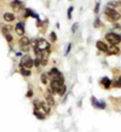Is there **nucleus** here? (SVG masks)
I'll return each instance as SVG.
<instances>
[{"label":"nucleus","instance_id":"obj_1","mask_svg":"<svg viewBox=\"0 0 121 132\" xmlns=\"http://www.w3.org/2000/svg\"><path fill=\"white\" fill-rule=\"evenodd\" d=\"M64 85V78L62 75L59 76H55L52 78V80H51V85H50V92L51 93H58V90H59L62 86Z\"/></svg>","mask_w":121,"mask_h":132},{"label":"nucleus","instance_id":"obj_26","mask_svg":"<svg viewBox=\"0 0 121 132\" xmlns=\"http://www.w3.org/2000/svg\"><path fill=\"white\" fill-rule=\"evenodd\" d=\"M98 24H99V21H98V18H97V21H96V23H94V26H96V27H97Z\"/></svg>","mask_w":121,"mask_h":132},{"label":"nucleus","instance_id":"obj_14","mask_svg":"<svg viewBox=\"0 0 121 132\" xmlns=\"http://www.w3.org/2000/svg\"><path fill=\"white\" fill-rule=\"evenodd\" d=\"M102 84L104 85L105 88H109L110 87V85H111V81L109 78H102Z\"/></svg>","mask_w":121,"mask_h":132},{"label":"nucleus","instance_id":"obj_16","mask_svg":"<svg viewBox=\"0 0 121 132\" xmlns=\"http://www.w3.org/2000/svg\"><path fill=\"white\" fill-rule=\"evenodd\" d=\"M48 74L52 76V78H55V76H59V75H62V74H60V72H59V70H58L57 68H52L51 70H50V73H48Z\"/></svg>","mask_w":121,"mask_h":132},{"label":"nucleus","instance_id":"obj_3","mask_svg":"<svg viewBox=\"0 0 121 132\" xmlns=\"http://www.w3.org/2000/svg\"><path fill=\"white\" fill-rule=\"evenodd\" d=\"M104 13H105V16L108 17V20H109V21H111V22H116V21H119V20L121 18L120 12L115 11L114 9L109 7V6H107V7H105Z\"/></svg>","mask_w":121,"mask_h":132},{"label":"nucleus","instance_id":"obj_20","mask_svg":"<svg viewBox=\"0 0 121 132\" xmlns=\"http://www.w3.org/2000/svg\"><path fill=\"white\" fill-rule=\"evenodd\" d=\"M41 82H44V84H46L47 82V76H46V74H41Z\"/></svg>","mask_w":121,"mask_h":132},{"label":"nucleus","instance_id":"obj_8","mask_svg":"<svg viewBox=\"0 0 121 132\" xmlns=\"http://www.w3.org/2000/svg\"><path fill=\"white\" fill-rule=\"evenodd\" d=\"M97 48L99 50V51L102 52H108V46H107V44L105 43H103V41H97V44H96Z\"/></svg>","mask_w":121,"mask_h":132},{"label":"nucleus","instance_id":"obj_5","mask_svg":"<svg viewBox=\"0 0 121 132\" xmlns=\"http://www.w3.org/2000/svg\"><path fill=\"white\" fill-rule=\"evenodd\" d=\"M34 65V61L30 58L29 56H24L21 61V68H25V69H30Z\"/></svg>","mask_w":121,"mask_h":132},{"label":"nucleus","instance_id":"obj_4","mask_svg":"<svg viewBox=\"0 0 121 132\" xmlns=\"http://www.w3.org/2000/svg\"><path fill=\"white\" fill-rule=\"evenodd\" d=\"M105 39L108 43L111 44V46H115V45H119L121 43V36L119 34H115V33H108L107 35H105Z\"/></svg>","mask_w":121,"mask_h":132},{"label":"nucleus","instance_id":"obj_17","mask_svg":"<svg viewBox=\"0 0 121 132\" xmlns=\"http://www.w3.org/2000/svg\"><path fill=\"white\" fill-rule=\"evenodd\" d=\"M11 6L15 9V10H18V9H22V7H23V4H22L21 1H12V3H11Z\"/></svg>","mask_w":121,"mask_h":132},{"label":"nucleus","instance_id":"obj_18","mask_svg":"<svg viewBox=\"0 0 121 132\" xmlns=\"http://www.w3.org/2000/svg\"><path fill=\"white\" fill-rule=\"evenodd\" d=\"M21 74L24 76H29L30 75V70H29V69H25V68H21Z\"/></svg>","mask_w":121,"mask_h":132},{"label":"nucleus","instance_id":"obj_19","mask_svg":"<svg viewBox=\"0 0 121 132\" xmlns=\"http://www.w3.org/2000/svg\"><path fill=\"white\" fill-rule=\"evenodd\" d=\"M65 91H67V87H65L64 85H63V86H62V87H60L59 90H58V93H59L60 96H63V95L65 93Z\"/></svg>","mask_w":121,"mask_h":132},{"label":"nucleus","instance_id":"obj_12","mask_svg":"<svg viewBox=\"0 0 121 132\" xmlns=\"http://www.w3.org/2000/svg\"><path fill=\"white\" fill-rule=\"evenodd\" d=\"M109 7H111L115 10V7H117L119 10H121V1H111V3H109L108 4ZM119 10H117V12H119Z\"/></svg>","mask_w":121,"mask_h":132},{"label":"nucleus","instance_id":"obj_23","mask_svg":"<svg viewBox=\"0 0 121 132\" xmlns=\"http://www.w3.org/2000/svg\"><path fill=\"white\" fill-rule=\"evenodd\" d=\"M5 36H6V40H7L8 43H11V41H12V35H10V34H6Z\"/></svg>","mask_w":121,"mask_h":132},{"label":"nucleus","instance_id":"obj_25","mask_svg":"<svg viewBox=\"0 0 121 132\" xmlns=\"http://www.w3.org/2000/svg\"><path fill=\"white\" fill-rule=\"evenodd\" d=\"M98 9H99V4L96 5V10H94V12H98Z\"/></svg>","mask_w":121,"mask_h":132},{"label":"nucleus","instance_id":"obj_11","mask_svg":"<svg viewBox=\"0 0 121 132\" xmlns=\"http://www.w3.org/2000/svg\"><path fill=\"white\" fill-rule=\"evenodd\" d=\"M34 115H35L38 119H44V118H45V113L42 112V110H40V109L34 108Z\"/></svg>","mask_w":121,"mask_h":132},{"label":"nucleus","instance_id":"obj_6","mask_svg":"<svg viewBox=\"0 0 121 132\" xmlns=\"http://www.w3.org/2000/svg\"><path fill=\"white\" fill-rule=\"evenodd\" d=\"M45 101H46V103L50 107H55V98H53V95L50 91H47L45 93Z\"/></svg>","mask_w":121,"mask_h":132},{"label":"nucleus","instance_id":"obj_21","mask_svg":"<svg viewBox=\"0 0 121 132\" xmlns=\"http://www.w3.org/2000/svg\"><path fill=\"white\" fill-rule=\"evenodd\" d=\"M50 38H51V40L52 41H56L57 40V35H56V33H51V34H50Z\"/></svg>","mask_w":121,"mask_h":132},{"label":"nucleus","instance_id":"obj_24","mask_svg":"<svg viewBox=\"0 0 121 132\" xmlns=\"http://www.w3.org/2000/svg\"><path fill=\"white\" fill-rule=\"evenodd\" d=\"M72 11H73V7H69L68 9V17H69V18L72 17Z\"/></svg>","mask_w":121,"mask_h":132},{"label":"nucleus","instance_id":"obj_10","mask_svg":"<svg viewBox=\"0 0 121 132\" xmlns=\"http://www.w3.org/2000/svg\"><path fill=\"white\" fill-rule=\"evenodd\" d=\"M15 29H16V33L20 36L24 35V24L23 23H17V26H16V28Z\"/></svg>","mask_w":121,"mask_h":132},{"label":"nucleus","instance_id":"obj_22","mask_svg":"<svg viewBox=\"0 0 121 132\" xmlns=\"http://www.w3.org/2000/svg\"><path fill=\"white\" fill-rule=\"evenodd\" d=\"M77 27H79V23H75L74 26H73V27H72L73 33H75V32H76V28H77Z\"/></svg>","mask_w":121,"mask_h":132},{"label":"nucleus","instance_id":"obj_15","mask_svg":"<svg viewBox=\"0 0 121 132\" xmlns=\"http://www.w3.org/2000/svg\"><path fill=\"white\" fill-rule=\"evenodd\" d=\"M107 53H109V55H116V53H119V48L116 47V46H110V47L108 48V52Z\"/></svg>","mask_w":121,"mask_h":132},{"label":"nucleus","instance_id":"obj_2","mask_svg":"<svg viewBox=\"0 0 121 132\" xmlns=\"http://www.w3.org/2000/svg\"><path fill=\"white\" fill-rule=\"evenodd\" d=\"M34 48V52L35 55H38L39 52L41 51H46V50H50V44L45 39H36V44H35V47Z\"/></svg>","mask_w":121,"mask_h":132},{"label":"nucleus","instance_id":"obj_7","mask_svg":"<svg viewBox=\"0 0 121 132\" xmlns=\"http://www.w3.org/2000/svg\"><path fill=\"white\" fill-rule=\"evenodd\" d=\"M28 45H29V39L27 36H22L20 40V46L21 48L23 50V48H28Z\"/></svg>","mask_w":121,"mask_h":132},{"label":"nucleus","instance_id":"obj_13","mask_svg":"<svg viewBox=\"0 0 121 132\" xmlns=\"http://www.w3.org/2000/svg\"><path fill=\"white\" fill-rule=\"evenodd\" d=\"M91 101H92V103L96 105L97 108H99V109H104L105 108V103H104V102H98V101H96L93 97H92V100H91Z\"/></svg>","mask_w":121,"mask_h":132},{"label":"nucleus","instance_id":"obj_9","mask_svg":"<svg viewBox=\"0 0 121 132\" xmlns=\"http://www.w3.org/2000/svg\"><path fill=\"white\" fill-rule=\"evenodd\" d=\"M3 18L5 20V22H12V21H15V15L13 13H10V12H5L4 15H3Z\"/></svg>","mask_w":121,"mask_h":132}]
</instances>
